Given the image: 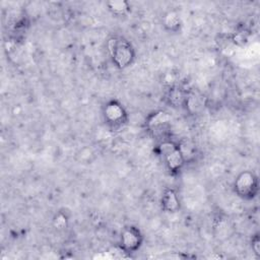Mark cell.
<instances>
[{"instance_id": "8", "label": "cell", "mask_w": 260, "mask_h": 260, "mask_svg": "<svg viewBox=\"0 0 260 260\" xmlns=\"http://www.w3.org/2000/svg\"><path fill=\"white\" fill-rule=\"evenodd\" d=\"M109 11L118 17L126 16L130 12V4L125 0H111L107 2Z\"/></svg>"}, {"instance_id": "10", "label": "cell", "mask_w": 260, "mask_h": 260, "mask_svg": "<svg viewBox=\"0 0 260 260\" xmlns=\"http://www.w3.org/2000/svg\"><path fill=\"white\" fill-rule=\"evenodd\" d=\"M169 99H170V102L174 105H178L179 103L182 102V100L184 99L181 90L178 88V87H174L171 89L170 91V94H169Z\"/></svg>"}, {"instance_id": "11", "label": "cell", "mask_w": 260, "mask_h": 260, "mask_svg": "<svg viewBox=\"0 0 260 260\" xmlns=\"http://www.w3.org/2000/svg\"><path fill=\"white\" fill-rule=\"evenodd\" d=\"M54 222H55L56 226H58L59 229H62V228H65V225L67 223V218H66V216L63 213H59L55 217Z\"/></svg>"}, {"instance_id": "7", "label": "cell", "mask_w": 260, "mask_h": 260, "mask_svg": "<svg viewBox=\"0 0 260 260\" xmlns=\"http://www.w3.org/2000/svg\"><path fill=\"white\" fill-rule=\"evenodd\" d=\"M161 23L165 29L171 32H178L182 26L180 14L176 10L167 11L161 17Z\"/></svg>"}, {"instance_id": "12", "label": "cell", "mask_w": 260, "mask_h": 260, "mask_svg": "<svg viewBox=\"0 0 260 260\" xmlns=\"http://www.w3.org/2000/svg\"><path fill=\"white\" fill-rule=\"evenodd\" d=\"M252 250L259 255V238L258 236H255V238L252 240Z\"/></svg>"}, {"instance_id": "1", "label": "cell", "mask_w": 260, "mask_h": 260, "mask_svg": "<svg viewBox=\"0 0 260 260\" xmlns=\"http://www.w3.org/2000/svg\"><path fill=\"white\" fill-rule=\"evenodd\" d=\"M107 50L112 63L119 69H125L135 60V49L124 37L112 36L107 42Z\"/></svg>"}, {"instance_id": "4", "label": "cell", "mask_w": 260, "mask_h": 260, "mask_svg": "<svg viewBox=\"0 0 260 260\" xmlns=\"http://www.w3.org/2000/svg\"><path fill=\"white\" fill-rule=\"evenodd\" d=\"M234 192L244 200H253L259 192V181L257 176L251 171L241 172L233 184Z\"/></svg>"}, {"instance_id": "3", "label": "cell", "mask_w": 260, "mask_h": 260, "mask_svg": "<svg viewBox=\"0 0 260 260\" xmlns=\"http://www.w3.org/2000/svg\"><path fill=\"white\" fill-rule=\"evenodd\" d=\"M102 117L105 124L113 130L122 128L129 120L125 107L117 100H109L104 104L102 107Z\"/></svg>"}, {"instance_id": "2", "label": "cell", "mask_w": 260, "mask_h": 260, "mask_svg": "<svg viewBox=\"0 0 260 260\" xmlns=\"http://www.w3.org/2000/svg\"><path fill=\"white\" fill-rule=\"evenodd\" d=\"M157 153L171 174H178L185 165V154L182 147L170 139H164L157 145Z\"/></svg>"}, {"instance_id": "5", "label": "cell", "mask_w": 260, "mask_h": 260, "mask_svg": "<svg viewBox=\"0 0 260 260\" xmlns=\"http://www.w3.org/2000/svg\"><path fill=\"white\" fill-rule=\"evenodd\" d=\"M143 243V235L141 231L135 225H127L125 226L119 239V249L126 253L132 254L137 252Z\"/></svg>"}, {"instance_id": "9", "label": "cell", "mask_w": 260, "mask_h": 260, "mask_svg": "<svg viewBox=\"0 0 260 260\" xmlns=\"http://www.w3.org/2000/svg\"><path fill=\"white\" fill-rule=\"evenodd\" d=\"M171 121V116L165 112V111H157L155 113H152L148 120H147V125L150 129H157L167 123Z\"/></svg>"}, {"instance_id": "6", "label": "cell", "mask_w": 260, "mask_h": 260, "mask_svg": "<svg viewBox=\"0 0 260 260\" xmlns=\"http://www.w3.org/2000/svg\"><path fill=\"white\" fill-rule=\"evenodd\" d=\"M161 209L169 213H174L179 211L181 207V202L177 192L174 189H166L161 195L160 199Z\"/></svg>"}]
</instances>
